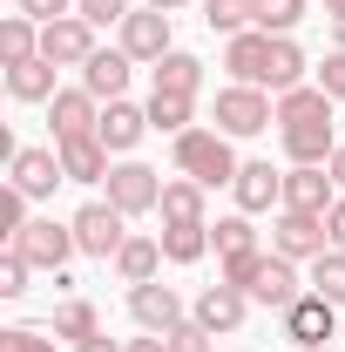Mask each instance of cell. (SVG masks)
<instances>
[{
	"label": "cell",
	"instance_id": "32",
	"mask_svg": "<svg viewBox=\"0 0 345 352\" xmlns=\"http://www.w3.org/2000/svg\"><path fill=\"white\" fill-rule=\"evenodd\" d=\"M304 285H311L318 298L345 305V251H325V258H311V264H304Z\"/></svg>",
	"mask_w": 345,
	"mask_h": 352
},
{
	"label": "cell",
	"instance_id": "19",
	"mask_svg": "<svg viewBox=\"0 0 345 352\" xmlns=\"http://www.w3.org/2000/svg\"><path fill=\"white\" fill-rule=\"evenodd\" d=\"M95 122H102V102H95L88 88H61V95L47 102V129H54V142H68V135H95Z\"/></svg>",
	"mask_w": 345,
	"mask_h": 352
},
{
	"label": "cell",
	"instance_id": "5",
	"mask_svg": "<svg viewBox=\"0 0 345 352\" xmlns=\"http://www.w3.org/2000/svg\"><path fill=\"white\" fill-rule=\"evenodd\" d=\"M75 244H82V258H102V264H115V251L129 244V217L109 204V197H95V204H82L75 210Z\"/></svg>",
	"mask_w": 345,
	"mask_h": 352
},
{
	"label": "cell",
	"instance_id": "34",
	"mask_svg": "<svg viewBox=\"0 0 345 352\" xmlns=\"http://www.w3.org/2000/svg\"><path fill=\"white\" fill-rule=\"evenodd\" d=\"M27 278H34V264L7 244V251H0V298H27Z\"/></svg>",
	"mask_w": 345,
	"mask_h": 352
},
{
	"label": "cell",
	"instance_id": "29",
	"mask_svg": "<svg viewBox=\"0 0 345 352\" xmlns=\"http://www.w3.org/2000/svg\"><path fill=\"white\" fill-rule=\"evenodd\" d=\"M163 258L170 264H203L210 258V223H163Z\"/></svg>",
	"mask_w": 345,
	"mask_h": 352
},
{
	"label": "cell",
	"instance_id": "10",
	"mask_svg": "<svg viewBox=\"0 0 345 352\" xmlns=\"http://www.w3.org/2000/svg\"><path fill=\"white\" fill-rule=\"evenodd\" d=\"M14 251L34 264V271H68V258L82 251L75 244V223H54V217H27V230L14 237Z\"/></svg>",
	"mask_w": 345,
	"mask_h": 352
},
{
	"label": "cell",
	"instance_id": "26",
	"mask_svg": "<svg viewBox=\"0 0 345 352\" xmlns=\"http://www.w3.org/2000/svg\"><path fill=\"white\" fill-rule=\"evenodd\" d=\"M156 88H170V95H203V54H190V47H170L156 68Z\"/></svg>",
	"mask_w": 345,
	"mask_h": 352
},
{
	"label": "cell",
	"instance_id": "44",
	"mask_svg": "<svg viewBox=\"0 0 345 352\" xmlns=\"http://www.w3.org/2000/svg\"><path fill=\"white\" fill-rule=\"evenodd\" d=\"M325 170H332V183H339V197H345V142L332 149V163H325Z\"/></svg>",
	"mask_w": 345,
	"mask_h": 352
},
{
	"label": "cell",
	"instance_id": "1",
	"mask_svg": "<svg viewBox=\"0 0 345 352\" xmlns=\"http://www.w3.org/2000/svg\"><path fill=\"white\" fill-rule=\"evenodd\" d=\"M332 109H339V102H332L318 82L278 95V142H285V156H291V163H332V149H339Z\"/></svg>",
	"mask_w": 345,
	"mask_h": 352
},
{
	"label": "cell",
	"instance_id": "28",
	"mask_svg": "<svg viewBox=\"0 0 345 352\" xmlns=\"http://www.w3.org/2000/svg\"><path fill=\"white\" fill-rule=\"evenodd\" d=\"M34 54H41V21H27V14H0V68L34 61Z\"/></svg>",
	"mask_w": 345,
	"mask_h": 352
},
{
	"label": "cell",
	"instance_id": "37",
	"mask_svg": "<svg viewBox=\"0 0 345 352\" xmlns=\"http://www.w3.org/2000/svg\"><path fill=\"white\" fill-rule=\"evenodd\" d=\"M21 230H27V197H21V190H14V183H7V190H0V237H7V244H14V237H21Z\"/></svg>",
	"mask_w": 345,
	"mask_h": 352
},
{
	"label": "cell",
	"instance_id": "42",
	"mask_svg": "<svg viewBox=\"0 0 345 352\" xmlns=\"http://www.w3.org/2000/svg\"><path fill=\"white\" fill-rule=\"evenodd\" d=\"M325 237H332V251H345V197L325 210Z\"/></svg>",
	"mask_w": 345,
	"mask_h": 352
},
{
	"label": "cell",
	"instance_id": "49",
	"mask_svg": "<svg viewBox=\"0 0 345 352\" xmlns=\"http://www.w3.org/2000/svg\"><path fill=\"white\" fill-rule=\"evenodd\" d=\"M304 352H332V346H304Z\"/></svg>",
	"mask_w": 345,
	"mask_h": 352
},
{
	"label": "cell",
	"instance_id": "48",
	"mask_svg": "<svg viewBox=\"0 0 345 352\" xmlns=\"http://www.w3.org/2000/svg\"><path fill=\"white\" fill-rule=\"evenodd\" d=\"M332 47H345V21H332Z\"/></svg>",
	"mask_w": 345,
	"mask_h": 352
},
{
	"label": "cell",
	"instance_id": "17",
	"mask_svg": "<svg viewBox=\"0 0 345 352\" xmlns=\"http://www.w3.org/2000/svg\"><path fill=\"white\" fill-rule=\"evenodd\" d=\"M95 28H88L82 14H68V21H47L41 28V54L54 61V68H88V54H95Z\"/></svg>",
	"mask_w": 345,
	"mask_h": 352
},
{
	"label": "cell",
	"instance_id": "2",
	"mask_svg": "<svg viewBox=\"0 0 345 352\" xmlns=\"http://www.w3.org/2000/svg\"><path fill=\"white\" fill-rule=\"evenodd\" d=\"M170 156H176V176H197L203 190H230L237 183V142L216 129V122H197V129H183L170 142Z\"/></svg>",
	"mask_w": 345,
	"mask_h": 352
},
{
	"label": "cell",
	"instance_id": "33",
	"mask_svg": "<svg viewBox=\"0 0 345 352\" xmlns=\"http://www.w3.org/2000/svg\"><path fill=\"white\" fill-rule=\"evenodd\" d=\"M304 7H311V0H258V28L264 34H291L304 21Z\"/></svg>",
	"mask_w": 345,
	"mask_h": 352
},
{
	"label": "cell",
	"instance_id": "30",
	"mask_svg": "<svg viewBox=\"0 0 345 352\" xmlns=\"http://www.w3.org/2000/svg\"><path fill=\"white\" fill-rule=\"evenodd\" d=\"M210 251H216V258H244V251H264V244H258V217H244V210L216 217V223H210Z\"/></svg>",
	"mask_w": 345,
	"mask_h": 352
},
{
	"label": "cell",
	"instance_id": "41",
	"mask_svg": "<svg viewBox=\"0 0 345 352\" xmlns=\"http://www.w3.org/2000/svg\"><path fill=\"white\" fill-rule=\"evenodd\" d=\"M258 258H264V251H244V258H216V278H223V285H251Z\"/></svg>",
	"mask_w": 345,
	"mask_h": 352
},
{
	"label": "cell",
	"instance_id": "36",
	"mask_svg": "<svg viewBox=\"0 0 345 352\" xmlns=\"http://www.w3.org/2000/svg\"><path fill=\"white\" fill-rule=\"evenodd\" d=\"M0 352H61L54 332H34V325H7L0 332Z\"/></svg>",
	"mask_w": 345,
	"mask_h": 352
},
{
	"label": "cell",
	"instance_id": "9",
	"mask_svg": "<svg viewBox=\"0 0 345 352\" xmlns=\"http://www.w3.org/2000/svg\"><path fill=\"white\" fill-rule=\"evenodd\" d=\"M271 251L291 264H311L332 251V237H325V217H311V210H271Z\"/></svg>",
	"mask_w": 345,
	"mask_h": 352
},
{
	"label": "cell",
	"instance_id": "40",
	"mask_svg": "<svg viewBox=\"0 0 345 352\" xmlns=\"http://www.w3.org/2000/svg\"><path fill=\"white\" fill-rule=\"evenodd\" d=\"M14 14H27V21H68V14H75V0H14Z\"/></svg>",
	"mask_w": 345,
	"mask_h": 352
},
{
	"label": "cell",
	"instance_id": "22",
	"mask_svg": "<svg viewBox=\"0 0 345 352\" xmlns=\"http://www.w3.org/2000/svg\"><path fill=\"white\" fill-rule=\"evenodd\" d=\"M163 237H142V230H129V244L115 251V278L122 285H149V278H163Z\"/></svg>",
	"mask_w": 345,
	"mask_h": 352
},
{
	"label": "cell",
	"instance_id": "27",
	"mask_svg": "<svg viewBox=\"0 0 345 352\" xmlns=\"http://www.w3.org/2000/svg\"><path fill=\"white\" fill-rule=\"evenodd\" d=\"M47 332H54V339H68V346H88V339H102V311L88 305V298H61Z\"/></svg>",
	"mask_w": 345,
	"mask_h": 352
},
{
	"label": "cell",
	"instance_id": "3",
	"mask_svg": "<svg viewBox=\"0 0 345 352\" xmlns=\"http://www.w3.org/2000/svg\"><path fill=\"white\" fill-rule=\"evenodd\" d=\"M210 122L230 142H251V135H264L271 122H278V95L271 88H244V82H223L216 88V109H210Z\"/></svg>",
	"mask_w": 345,
	"mask_h": 352
},
{
	"label": "cell",
	"instance_id": "47",
	"mask_svg": "<svg viewBox=\"0 0 345 352\" xmlns=\"http://www.w3.org/2000/svg\"><path fill=\"white\" fill-rule=\"evenodd\" d=\"M325 21H345V0H325Z\"/></svg>",
	"mask_w": 345,
	"mask_h": 352
},
{
	"label": "cell",
	"instance_id": "39",
	"mask_svg": "<svg viewBox=\"0 0 345 352\" xmlns=\"http://www.w3.org/2000/svg\"><path fill=\"white\" fill-rule=\"evenodd\" d=\"M163 339H170V352H216V346H210V332H203L197 318H183L176 332H163Z\"/></svg>",
	"mask_w": 345,
	"mask_h": 352
},
{
	"label": "cell",
	"instance_id": "13",
	"mask_svg": "<svg viewBox=\"0 0 345 352\" xmlns=\"http://www.w3.org/2000/svg\"><path fill=\"white\" fill-rule=\"evenodd\" d=\"M129 318L142 325V332H176V325L190 318V305H183V292H176V285L149 278V285H129Z\"/></svg>",
	"mask_w": 345,
	"mask_h": 352
},
{
	"label": "cell",
	"instance_id": "7",
	"mask_svg": "<svg viewBox=\"0 0 345 352\" xmlns=\"http://www.w3.org/2000/svg\"><path fill=\"white\" fill-rule=\"evenodd\" d=\"M190 318L210 332V339H230V332H244V318H251V292L244 285H203L197 298H190Z\"/></svg>",
	"mask_w": 345,
	"mask_h": 352
},
{
	"label": "cell",
	"instance_id": "12",
	"mask_svg": "<svg viewBox=\"0 0 345 352\" xmlns=\"http://www.w3.org/2000/svg\"><path fill=\"white\" fill-rule=\"evenodd\" d=\"M278 325H285V339L291 346H325V339H339V305L332 298H318V292H304L298 305H285L278 311Z\"/></svg>",
	"mask_w": 345,
	"mask_h": 352
},
{
	"label": "cell",
	"instance_id": "11",
	"mask_svg": "<svg viewBox=\"0 0 345 352\" xmlns=\"http://www.w3.org/2000/svg\"><path fill=\"white\" fill-rule=\"evenodd\" d=\"M244 292H251V305H264V311H285V305H298V298L311 292V285L298 278V264H291V258H278V251H264Z\"/></svg>",
	"mask_w": 345,
	"mask_h": 352
},
{
	"label": "cell",
	"instance_id": "21",
	"mask_svg": "<svg viewBox=\"0 0 345 352\" xmlns=\"http://www.w3.org/2000/svg\"><path fill=\"white\" fill-rule=\"evenodd\" d=\"M54 149H61L68 183H109V170H115V156L102 149V135H68V142H54Z\"/></svg>",
	"mask_w": 345,
	"mask_h": 352
},
{
	"label": "cell",
	"instance_id": "20",
	"mask_svg": "<svg viewBox=\"0 0 345 352\" xmlns=\"http://www.w3.org/2000/svg\"><path fill=\"white\" fill-rule=\"evenodd\" d=\"M129 75H135V61L122 54V47H95V54H88V68H82V88L95 95V102H122Z\"/></svg>",
	"mask_w": 345,
	"mask_h": 352
},
{
	"label": "cell",
	"instance_id": "14",
	"mask_svg": "<svg viewBox=\"0 0 345 352\" xmlns=\"http://www.w3.org/2000/svg\"><path fill=\"white\" fill-rule=\"evenodd\" d=\"M223 75L244 88H271V34L264 28H244L223 41Z\"/></svg>",
	"mask_w": 345,
	"mask_h": 352
},
{
	"label": "cell",
	"instance_id": "45",
	"mask_svg": "<svg viewBox=\"0 0 345 352\" xmlns=\"http://www.w3.org/2000/svg\"><path fill=\"white\" fill-rule=\"evenodd\" d=\"M75 352H122V346H115V339L102 332V339H88V346H75Z\"/></svg>",
	"mask_w": 345,
	"mask_h": 352
},
{
	"label": "cell",
	"instance_id": "16",
	"mask_svg": "<svg viewBox=\"0 0 345 352\" xmlns=\"http://www.w3.org/2000/svg\"><path fill=\"white\" fill-rule=\"evenodd\" d=\"M230 197H237V210L244 217H264V210H285V170H271V163H244L237 183H230Z\"/></svg>",
	"mask_w": 345,
	"mask_h": 352
},
{
	"label": "cell",
	"instance_id": "24",
	"mask_svg": "<svg viewBox=\"0 0 345 352\" xmlns=\"http://www.w3.org/2000/svg\"><path fill=\"white\" fill-rule=\"evenodd\" d=\"M142 109H149V129L156 135H183V129H197V95H170V88H149V102H142Z\"/></svg>",
	"mask_w": 345,
	"mask_h": 352
},
{
	"label": "cell",
	"instance_id": "43",
	"mask_svg": "<svg viewBox=\"0 0 345 352\" xmlns=\"http://www.w3.org/2000/svg\"><path fill=\"white\" fill-rule=\"evenodd\" d=\"M122 352H170V339H163V332H142V339H129Z\"/></svg>",
	"mask_w": 345,
	"mask_h": 352
},
{
	"label": "cell",
	"instance_id": "23",
	"mask_svg": "<svg viewBox=\"0 0 345 352\" xmlns=\"http://www.w3.org/2000/svg\"><path fill=\"white\" fill-rule=\"evenodd\" d=\"M163 223H210V190L197 176H170L163 183Z\"/></svg>",
	"mask_w": 345,
	"mask_h": 352
},
{
	"label": "cell",
	"instance_id": "15",
	"mask_svg": "<svg viewBox=\"0 0 345 352\" xmlns=\"http://www.w3.org/2000/svg\"><path fill=\"white\" fill-rule=\"evenodd\" d=\"M339 204V183L325 163H291L285 170V210H311V217H325Z\"/></svg>",
	"mask_w": 345,
	"mask_h": 352
},
{
	"label": "cell",
	"instance_id": "38",
	"mask_svg": "<svg viewBox=\"0 0 345 352\" xmlns=\"http://www.w3.org/2000/svg\"><path fill=\"white\" fill-rule=\"evenodd\" d=\"M311 82L325 88V95H332V102H345V47H332V54H325V61H318V68H311Z\"/></svg>",
	"mask_w": 345,
	"mask_h": 352
},
{
	"label": "cell",
	"instance_id": "25",
	"mask_svg": "<svg viewBox=\"0 0 345 352\" xmlns=\"http://www.w3.org/2000/svg\"><path fill=\"white\" fill-rule=\"evenodd\" d=\"M54 75H61V68H54L47 54L14 61V68H7V95H14V102H54V95H61V88H54Z\"/></svg>",
	"mask_w": 345,
	"mask_h": 352
},
{
	"label": "cell",
	"instance_id": "35",
	"mask_svg": "<svg viewBox=\"0 0 345 352\" xmlns=\"http://www.w3.org/2000/svg\"><path fill=\"white\" fill-rule=\"evenodd\" d=\"M75 14H82L88 28H122L135 7H129V0H75Z\"/></svg>",
	"mask_w": 345,
	"mask_h": 352
},
{
	"label": "cell",
	"instance_id": "6",
	"mask_svg": "<svg viewBox=\"0 0 345 352\" xmlns=\"http://www.w3.org/2000/svg\"><path fill=\"white\" fill-rule=\"evenodd\" d=\"M7 183H14L27 204L54 197V190L68 183V170H61V149H54V142H47V149H41V142H21V149L7 156Z\"/></svg>",
	"mask_w": 345,
	"mask_h": 352
},
{
	"label": "cell",
	"instance_id": "31",
	"mask_svg": "<svg viewBox=\"0 0 345 352\" xmlns=\"http://www.w3.org/2000/svg\"><path fill=\"white\" fill-rule=\"evenodd\" d=\"M203 28L210 34H244V28H258V0H203Z\"/></svg>",
	"mask_w": 345,
	"mask_h": 352
},
{
	"label": "cell",
	"instance_id": "46",
	"mask_svg": "<svg viewBox=\"0 0 345 352\" xmlns=\"http://www.w3.org/2000/svg\"><path fill=\"white\" fill-rule=\"evenodd\" d=\"M142 7H163V14H176V7H190V0H142Z\"/></svg>",
	"mask_w": 345,
	"mask_h": 352
},
{
	"label": "cell",
	"instance_id": "18",
	"mask_svg": "<svg viewBox=\"0 0 345 352\" xmlns=\"http://www.w3.org/2000/svg\"><path fill=\"white\" fill-rule=\"evenodd\" d=\"M95 135H102V149H109V156H135V142L149 135V109H135L129 95H122V102H102Z\"/></svg>",
	"mask_w": 345,
	"mask_h": 352
},
{
	"label": "cell",
	"instance_id": "8",
	"mask_svg": "<svg viewBox=\"0 0 345 352\" xmlns=\"http://www.w3.org/2000/svg\"><path fill=\"white\" fill-rule=\"evenodd\" d=\"M115 47L129 54L135 68H156V61H163V54L176 47V34H170V14H163V7H135L129 21L115 28Z\"/></svg>",
	"mask_w": 345,
	"mask_h": 352
},
{
	"label": "cell",
	"instance_id": "4",
	"mask_svg": "<svg viewBox=\"0 0 345 352\" xmlns=\"http://www.w3.org/2000/svg\"><path fill=\"white\" fill-rule=\"evenodd\" d=\"M163 183L170 176L149 170V163H135V156H115V170H109V204L122 210V217H149V210H163Z\"/></svg>",
	"mask_w": 345,
	"mask_h": 352
}]
</instances>
